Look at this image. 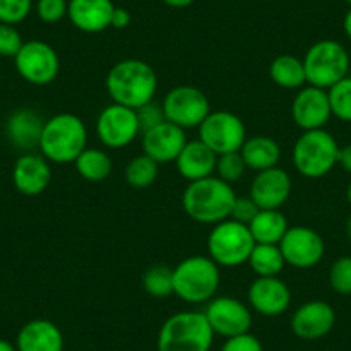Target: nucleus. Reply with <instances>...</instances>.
<instances>
[{
  "mask_svg": "<svg viewBox=\"0 0 351 351\" xmlns=\"http://www.w3.org/2000/svg\"><path fill=\"white\" fill-rule=\"evenodd\" d=\"M176 167L188 183L205 180L208 176H214L217 167V155L204 141H186L181 154L176 158Z\"/></svg>",
  "mask_w": 351,
  "mask_h": 351,
  "instance_id": "nucleus-23",
  "label": "nucleus"
},
{
  "mask_svg": "<svg viewBox=\"0 0 351 351\" xmlns=\"http://www.w3.org/2000/svg\"><path fill=\"white\" fill-rule=\"evenodd\" d=\"M165 121L188 130L198 128L212 112L210 102L200 88L181 84L165 93L162 100Z\"/></svg>",
  "mask_w": 351,
  "mask_h": 351,
  "instance_id": "nucleus-9",
  "label": "nucleus"
},
{
  "mask_svg": "<svg viewBox=\"0 0 351 351\" xmlns=\"http://www.w3.org/2000/svg\"><path fill=\"white\" fill-rule=\"evenodd\" d=\"M306 83L329 90L330 86L348 76L350 56L336 40H319L306 50L303 57Z\"/></svg>",
  "mask_w": 351,
  "mask_h": 351,
  "instance_id": "nucleus-7",
  "label": "nucleus"
},
{
  "mask_svg": "<svg viewBox=\"0 0 351 351\" xmlns=\"http://www.w3.org/2000/svg\"><path fill=\"white\" fill-rule=\"evenodd\" d=\"M234 200L236 193L231 184L219 180L217 176H208L205 180L188 183L181 204L191 221L215 226L231 217Z\"/></svg>",
  "mask_w": 351,
  "mask_h": 351,
  "instance_id": "nucleus-2",
  "label": "nucleus"
},
{
  "mask_svg": "<svg viewBox=\"0 0 351 351\" xmlns=\"http://www.w3.org/2000/svg\"><path fill=\"white\" fill-rule=\"evenodd\" d=\"M52 181V167L43 155L28 152L16 160L12 167V183L21 195L38 197Z\"/></svg>",
  "mask_w": 351,
  "mask_h": 351,
  "instance_id": "nucleus-20",
  "label": "nucleus"
},
{
  "mask_svg": "<svg viewBox=\"0 0 351 351\" xmlns=\"http://www.w3.org/2000/svg\"><path fill=\"white\" fill-rule=\"evenodd\" d=\"M23 43H25V40H23L21 33L18 32L16 26L0 23V57L14 59L21 50Z\"/></svg>",
  "mask_w": 351,
  "mask_h": 351,
  "instance_id": "nucleus-37",
  "label": "nucleus"
},
{
  "mask_svg": "<svg viewBox=\"0 0 351 351\" xmlns=\"http://www.w3.org/2000/svg\"><path fill=\"white\" fill-rule=\"evenodd\" d=\"M97 136L104 147L112 150L131 145L140 136L136 110L114 102L107 106L97 119Z\"/></svg>",
  "mask_w": 351,
  "mask_h": 351,
  "instance_id": "nucleus-13",
  "label": "nucleus"
},
{
  "mask_svg": "<svg viewBox=\"0 0 351 351\" xmlns=\"http://www.w3.org/2000/svg\"><path fill=\"white\" fill-rule=\"evenodd\" d=\"M248 303L263 317H279L291 305V291L279 278H256L248 288Z\"/></svg>",
  "mask_w": 351,
  "mask_h": 351,
  "instance_id": "nucleus-18",
  "label": "nucleus"
},
{
  "mask_svg": "<svg viewBox=\"0 0 351 351\" xmlns=\"http://www.w3.org/2000/svg\"><path fill=\"white\" fill-rule=\"evenodd\" d=\"M253 246L255 239L248 226L232 219L215 224L207 238L208 256L219 267H239L246 263Z\"/></svg>",
  "mask_w": 351,
  "mask_h": 351,
  "instance_id": "nucleus-8",
  "label": "nucleus"
},
{
  "mask_svg": "<svg viewBox=\"0 0 351 351\" xmlns=\"http://www.w3.org/2000/svg\"><path fill=\"white\" fill-rule=\"evenodd\" d=\"M221 351H263V346L258 337L246 332L234 337H228L226 343L222 344Z\"/></svg>",
  "mask_w": 351,
  "mask_h": 351,
  "instance_id": "nucleus-40",
  "label": "nucleus"
},
{
  "mask_svg": "<svg viewBox=\"0 0 351 351\" xmlns=\"http://www.w3.org/2000/svg\"><path fill=\"white\" fill-rule=\"evenodd\" d=\"M43 117L33 109H18L9 116L5 133L9 141L21 150H33L38 147L43 131Z\"/></svg>",
  "mask_w": 351,
  "mask_h": 351,
  "instance_id": "nucleus-24",
  "label": "nucleus"
},
{
  "mask_svg": "<svg viewBox=\"0 0 351 351\" xmlns=\"http://www.w3.org/2000/svg\"><path fill=\"white\" fill-rule=\"evenodd\" d=\"M291 178L285 169L272 167L256 172L250 186V198L265 210H281L291 195Z\"/></svg>",
  "mask_w": 351,
  "mask_h": 351,
  "instance_id": "nucleus-17",
  "label": "nucleus"
},
{
  "mask_svg": "<svg viewBox=\"0 0 351 351\" xmlns=\"http://www.w3.org/2000/svg\"><path fill=\"white\" fill-rule=\"evenodd\" d=\"M214 336L204 312H178L162 324L157 351H210Z\"/></svg>",
  "mask_w": 351,
  "mask_h": 351,
  "instance_id": "nucleus-5",
  "label": "nucleus"
},
{
  "mask_svg": "<svg viewBox=\"0 0 351 351\" xmlns=\"http://www.w3.org/2000/svg\"><path fill=\"white\" fill-rule=\"evenodd\" d=\"M188 138L184 130L176 124L164 121L158 126L152 128L147 133L141 134V147L143 154L154 158L158 165L176 162L178 155L186 145Z\"/></svg>",
  "mask_w": 351,
  "mask_h": 351,
  "instance_id": "nucleus-19",
  "label": "nucleus"
},
{
  "mask_svg": "<svg viewBox=\"0 0 351 351\" xmlns=\"http://www.w3.org/2000/svg\"><path fill=\"white\" fill-rule=\"evenodd\" d=\"M74 167L84 181L100 183V181L107 180L112 172V160L107 152L86 147L74 160Z\"/></svg>",
  "mask_w": 351,
  "mask_h": 351,
  "instance_id": "nucleus-28",
  "label": "nucleus"
},
{
  "mask_svg": "<svg viewBox=\"0 0 351 351\" xmlns=\"http://www.w3.org/2000/svg\"><path fill=\"white\" fill-rule=\"evenodd\" d=\"M339 145L326 130L303 131L293 147V165L306 180H319L337 164Z\"/></svg>",
  "mask_w": 351,
  "mask_h": 351,
  "instance_id": "nucleus-6",
  "label": "nucleus"
},
{
  "mask_svg": "<svg viewBox=\"0 0 351 351\" xmlns=\"http://www.w3.org/2000/svg\"><path fill=\"white\" fill-rule=\"evenodd\" d=\"M343 28H344V33H346L348 38L351 40V9H350V11L346 12V16H344Z\"/></svg>",
  "mask_w": 351,
  "mask_h": 351,
  "instance_id": "nucleus-44",
  "label": "nucleus"
},
{
  "mask_svg": "<svg viewBox=\"0 0 351 351\" xmlns=\"http://www.w3.org/2000/svg\"><path fill=\"white\" fill-rule=\"evenodd\" d=\"M0 351H18L16 350V344L9 343L5 339H0Z\"/></svg>",
  "mask_w": 351,
  "mask_h": 351,
  "instance_id": "nucleus-45",
  "label": "nucleus"
},
{
  "mask_svg": "<svg viewBox=\"0 0 351 351\" xmlns=\"http://www.w3.org/2000/svg\"><path fill=\"white\" fill-rule=\"evenodd\" d=\"M329 285L339 295H351V256H341L332 263Z\"/></svg>",
  "mask_w": 351,
  "mask_h": 351,
  "instance_id": "nucleus-35",
  "label": "nucleus"
},
{
  "mask_svg": "<svg viewBox=\"0 0 351 351\" xmlns=\"http://www.w3.org/2000/svg\"><path fill=\"white\" fill-rule=\"evenodd\" d=\"M18 351H64V334L57 324L47 319L26 322L16 337Z\"/></svg>",
  "mask_w": 351,
  "mask_h": 351,
  "instance_id": "nucleus-22",
  "label": "nucleus"
},
{
  "mask_svg": "<svg viewBox=\"0 0 351 351\" xmlns=\"http://www.w3.org/2000/svg\"><path fill=\"white\" fill-rule=\"evenodd\" d=\"M246 169L248 167H246L245 160H243L239 152H231V154H224L217 157L215 172H217L219 180L226 181V183H238L243 176H245Z\"/></svg>",
  "mask_w": 351,
  "mask_h": 351,
  "instance_id": "nucleus-33",
  "label": "nucleus"
},
{
  "mask_svg": "<svg viewBox=\"0 0 351 351\" xmlns=\"http://www.w3.org/2000/svg\"><path fill=\"white\" fill-rule=\"evenodd\" d=\"M246 263L252 267L256 278H279L286 265V260L279 245H256L255 243Z\"/></svg>",
  "mask_w": 351,
  "mask_h": 351,
  "instance_id": "nucleus-29",
  "label": "nucleus"
},
{
  "mask_svg": "<svg viewBox=\"0 0 351 351\" xmlns=\"http://www.w3.org/2000/svg\"><path fill=\"white\" fill-rule=\"evenodd\" d=\"M136 117H138V126H140V134L147 133L152 128L158 126L165 121L164 109H162V104H157L155 100L145 104L140 109H136Z\"/></svg>",
  "mask_w": 351,
  "mask_h": 351,
  "instance_id": "nucleus-38",
  "label": "nucleus"
},
{
  "mask_svg": "<svg viewBox=\"0 0 351 351\" xmlns=\"http://www.w3.org/2000/svg\"><path fill=\"white\" fill-rule=\"evenodd\" d=\"M258 205H256L250 197H236L234 205H232L231 210V217L229 219L248 226L250 222L255 219V215L258 214Z\"/></svg>",
  "mask_w": 351,
  "mask_h": 351,
  "instance_id": "nucleus-39",
  "label": "nucleus"
},
{
  "mask_svg": "<svg viewBox=\"0 0 351 351\" xmlns=\"http://www.w3.org/2000/svg\"><path fill=\"white\" fill-rule=\"evenodd\" d=\"M172 281L174 295L184 303H208L221 285V267L210 256H188L172 269Z\"/></svg>",
  "mask_w": 351,
  "mask_h": 351,
  "instance_id": "nucleus-4",
  "label": "nucleus"
},
{
  "mask_svg": "<svg viewBox=\"0 0 351 351\" xmlns=\"http://www.w3.org/2000/svg\"><path fill=\"white\" fill-rule=\"evenodd\" d=\"M114 9L112 0H69L67 18L80 32L102 33L110 28Z\"/></svg>",
  "mask_w": 351,
  "mask_h": 351,
  "instance_id": "nucleus-21",
  "label": "nucleus"
},
{
  "mask_svg": "<svg viewBox=\"0 0 351 351\" xmlns=\"http://www.w3.org/2000/svg\"><path fill=\"white\" fill-rule=\"evenodd\" d=\"M86 147L88 130L76 114H57L43 124L38 148L52 164H74Z\"/></svg>",
  "mask_w": 351,
  "mask_h": 351,
  "instance_id": "nucleus-3",
  "label": "nucleus"
},
{
  "mask_svg": "<svg viewBox=\"0 0 351 351\" xmlns=\"http://www.w3.org/2000/svg\"><path fill=\"white\" fill-rule=\"evenodd\" d=\"M165 5L169 8H174V9H184V8H190L193 4L195 0H162Z\"/></svg>",
  "mask_w": 351,
  "mask_h": 351,
  "instance_id": "nucleus-43",
  "label": "nucleus"
},
{
  "mask_svg": "<svg viewBox=\"0 0 351 351\" xmlns=\"http://www.w3.org/2000/svg\"><path fill=\"white\" fill-rule=\"evenodd\" d=\"M336 324V312L322 300H310L295 310L291 315V330L296 337L317 341L326 337Z\"/></svg>",
  "mask_w": 351,
  "mask_h": 351,
  "instance_id": "nucleus-16",
  "label": "nucleus"
},
{
  "mask_svg": "<svg viewBox=\"0 0 351 351\" xmlns=\"http://www.w3.org/2000/svg\"><path fill=\"white\" fill-rule=\"evenodd\" d=\"M198 140L204 141L217 157L239 152L246 140L245 123L229 110L210 112L198 126Z\"/></svg>",
  "mask_w": 351,
  "mask_h": 351,
  "instance_id": "nucleus-11",
  "label": "nucleus"
},
{
  "mask_svg": "<svg viewBox=\"0 0 351 351\" xmlns=\"http://www.w3.org/2000/svg\"><path fill=\"white\" fill-rule=\"evenodd\" d=\"M16 71L19 76L35 86H47L59 76L60 59L56 49L42 40H29L23 43L14 57Z\"/></svg>",
  "mask_w": 351,
  "mask_h": 351,
  "instance_id": "nucleus-10",
  "label": "nucleus"
},
{
  "mask_svg": "<svg viewBox=\"0 0 351 351\" xmlns=\"http://www.w3.org/2000/svg\"><path fill=\"white\" fill-rule=\"evenodd\" d=\"M239 154H241L246 167L255 172L278 167L279 160H281V147H279V143L274 138L265 136V134L246 138Z\"/></svg>",
  "mask_w": 351,
  "mask_h": 351,
  "instance_id": "nucleus-25",
  "label": "nucleus"
},
{
  "mask_svg": "<svg viewBox=\"0 0 351 351\" xmlns=\"http://www.w3.org/2000/svg\"><path fill=\"white\" fill-rule=\"evenodd\" d=\"M143 289L154 298H167L174 295L172 269L167 265H154L143 274Z\"/></svg>",
  "mask_w": 351,
  "mask_h": 351,
  "instance_id": "nucleus-31",
  "label": "nucleus"
},
{
  "mask_svg": "<svg viewBox=\"0 0 351 351\" xmlns=\"http://www.w3.org/2000/svg\"><path fill=\"white\" fill-rule=\"evenodd\" d=\"M346 2H348V4H350V5H351V0H346Z\"/></svg>",
  "mask_w": 351,
  "mask_h": 351,
  "instance_id": "nucleus-48",
  "label": "nucleus"
},
{
  "mask_svg": "<svg viewBox=\"0 0 351 351\" xmlns=\"http://www.w3.org/2000/svg\"><path fill=\"white\" fill-rule=\"evenodd\" d=\"M330 116L332 112H330L327 90L312 86V84L300 88L291 104V117L300 130H324Z\"/></svg>",
  "mask_w": 351,
  "mask_h": 351,
  "instance_id": "nucleus-15",
  "label": "nucleus"
},
{
  "mask_svg": "<svg viewBox=\"0 0 351 351\" xmlns=\"http://www.w3.org/2000/svg\"><path fill=\"white\" fill-rule=\"evenodd\" d=\"M131 25V14L128 9L116 8L112 12V19H110V28L114 29H124Z\"/></svg>",
  "mask_w": 351,
  "mask_h": 351,
  "instance_id": "nucleus-41",
  "label": "nucleus"
},
{
  "mask_svg": "<svg viewBox=\"0 0 351 351\" xmlns=\"http://www.w3.org/2000/svg\"><path fill=\"white\" fill-rule=\"evenodd\" d=\"M346 234H348V238H350V241H351V215L348 217V222H346Z\"/></svg>",
  "mask_w": 351,
  "mask_h": 351,
  "instance_id": "nucleus-46",
  "label": "nucleus"
},
{
  "mask_svg": "<svg viewBox=\"0 0 351 351\" xmlns=\"http://www.w3.org/2000/svg\"><path fill=\"white\" fill-rule=\"evenodd\" d=\"M67 4H69V0H38L35 9L43 23L56 25L67 18Z\"/></svg>",
  "mask_w": 351,
  "mask_h": 351,
  "instance_id": "nucleus-36",
  "label": "nucleus"
},
{
  "mask_svg": "<svg viewBox=\"0 0 351 351\" xmlns=\"http://www.w3.org/2000/svg\"><path fill=\"white\" fill-rule=\"evenodd\" d=\"M33 11V0H0V23L19 25Z\"/></svg>",
  "mask_w": 351,
  "mask_h": 351,
  "instance_id": "nucleus-34",
  "label": "nucleus"
},
{
  "mask_svg": "<svg viewBox=\"0 0 351 351\" xmlns=\"http://www.w3.org/2000/svg\"><path fill=\"white\" fill-rule=\"evenodd\" d=\"M346 197H348V202H350V205H351V183H350V186H348Z\"/></svg>",
  "mask_w": 351,
  "mask_h": 351,
  "instance_id": "nucleus-47",
  "label": "nucleus"
},
{
  "mask_svg": "<svg viewBox=\"0 0 351 351\" xmlns=\"http://www.w3.org/2000/svg\"><path fill=\"white\" fill-rule=\"evenodd\" d=\"M204 313L214 334L226 339L246 334L252 329V312L241 300L234 296H214L207 303Z\"/></svg>",
  "mask_w": 351,
  "mask_h": 351,
  "instance_id": "nucleus-12",
  "label": "nucleus"
},
{
  "mask_svg": "<svg viewBox=\"0 0 351 351\" xmlns=\"http://www.w3.org/2000/svg\"><path fill=\"white\" fill-rule=\"evenodd\" d=\"M248 229L256 245H279L289 229V224L281 210L260 208L255 219L248 224Z\"/></svg>",
  "mask_w": 351,
  "mask_h": 351,
  "instance_id": "nucleus-26",
  "label": "nucleus"
},
{
  "mask_svg": "<svg viewBox=\"0 0 351 351\" xmlns=\"http://www.w3.org/2000/svg\"><path fill=\"white\" fill-rule=\"evenodd\" d=\"M327 95H329L332 116L344 123H351V76L343 77L334 86H330Z\"/></svg>",
  "mask_w": 351,
  "mask_h": 351,
  "instance_id": "nucleus-32",
  "label": "nucleus"
},
{
  "mask_svg": "<svg viewBox=\"0 0 351 351\" xmlns=\"http://www.w3.org/2000/svg\"><path fill=\"white\" fill-rule=\"evenodd\" d=\"M269 76L278 86L285 90H300L306 84L303 59L291 53H282L276 57L269 66Z\"/></svg>",
  "mask_w": 351,
  "mask_h": 351,
  "instance_id": "nucleus-27",
  "label": "nucleus"
},
{
  "mask_svg": "<svg viewBox=\"0 0 351 351\" xmlns=\"http://www.w3.org/2000/svg\"><path fill=\"white\" fill-rule=\"evenodd\" d=\"M158 80L154 67L140 59H124L114 64L106 77V88L114 104L140 109L155 100Z\"/></svg>",
  "mask_w": 351,
  "mask_h": 351,
  "instance_id": "nucleus-1",
  "label": "nucleus"
},
{
  "mask_svg": "<svg viewBox=\"0 0 351 351\" xmlns=\"http://www.w3.org/2000/svg\"><path fill=\"white\" fill-rule=\"evenodd\" d=\"M279 248L285 255L286 265L295 269L315 267L326 253L322 236L315 229L306 226L289 228L279 243Z\"/></svg>",
  "mask_w": 351,
  "mask_h": 351,
  "instance_id": "nucleus-14",
  "label": "nucleus"
},
{
  "mask_svg": "<svg viewBox=\"0 0 351 351\" xmlns=\"http://www.w3.org/2000/svg\"><path fill=\"white\" fill-rule=\"evenodd\" d=\"M337 164L351 174V143L346 147L339 148V155H337Z\"/></svg>",
  "mask_w": 351,
  "mask_h": 351,
  "instance_id": "nucleus-42",
  "label": "nucleus"
},
{
  "mask_svg": "<svg viewBox=\"0 0 351 351\" xmlns=\"http://www.w3.org/2000/svg\"><path fill=\"white\" fill-rule=\"evenodd\" d=\"M124 176H126V181L131 188H134V190H145V188L152 186L155 183V180H157L158 164L154 158L148 157V155L141 154L138 157L131 158Z\"/></svg>",
  "mask_w": 351,
  "mask_h": 351,
  "instance_id": "nucleus-30",
  "label": "nucleus"
}]
</instances>
